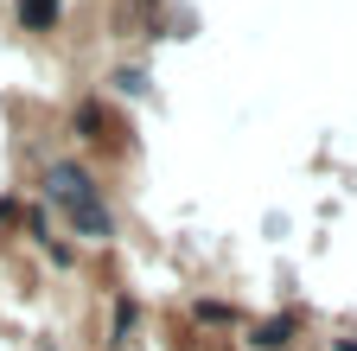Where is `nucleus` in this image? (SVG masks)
<instances>
[{
    "label": "nucleus",
    "mask_w": 357,
    "mask_h": 351,
    "mask_svg": "<svg viewBox=\"0 0 357 351\" xmlns=\"http://www.w3.org/2000/svg\"><path fill=\"white\" fill-rule=\"evenodd\" d=\"M38 186H45V204H52L83 243H115V211L102 204V179L83 160H52Z\"/></svg>",
    "instance_id": "obj_1"
},
{
    "label": "nucleus",
    "mask_w": 357,
    "mask_h": 351,
    "mask_svg": "<svg viewBox=\"0 0 357 351\" xmlns=\"http://www.w3.org/2000/svg\"><path fill=\"white\" fill-rule=\"evenodd\" d=\"M294 332H300V313H275V320H255L249 326V345L255 351H287Z\"/></svg>",
    "instance_id": "obj_2"
},
{
    "label": "nucleus",
    "mask_w": 357,
    "mask_h": 351,
    "mask_svg": "<svg viewBox=\"0 0 357 351\" xmlns=\"http://www.w3.org/2000/svg\"><path fill=\"white\" fill-rule=\"evenodd\" d=\"M58 13H64V0H13V20H20L26 32H52Z\"/></svg>",
    "instance_id": "obj_3"
},
{
    "label": "nucleus",
    "mask_w": 357,
    "mask_h": 351,
    "mask_svg": "<svg viewBox=\"0 0 357 351\" xmlns=\"http://www.w3.org/2000/svg\"><path fill=\"white\" fill-rule=\"evenodd\" d=\"M134 332H141V300L115 294V332H109V345H134Z\"/></svg>",
    "instance_id": "obj_4"
},
{
    "label": "nucleus",
    "mask_w": 357,
    "mask_h": 351,
    "mask_svg": "<svg viewBox=\"0 0 357 351\" xmlns=\"http://www.w3.org/2000/svg\"><path fill=\"white\" fill-rule=\"evenodd\" d=\"M77 135H83V141H102V103H96V96L77 103Z\"/></svg>",
    "instance_id": "obj_5"
},
{
    "label": "nucleus",
    "mask_w": 357,
    "mask_h": 351,
    "mask_svg": "<svg viewBox=\"0 0 357 351\" xmlns=\"http://www.w3.org/2000/svg\"><path fill=\"white\" fill-rule=\"evenodd\" d=\"M115 90L121 96H147V70H115Z\"/></svg>",
    "instance_id": "obj_6"
},
{
    "label": "nucleus",
    "mask_w": 357,
    "mask_h": 351,
    "mask_svg": "<svg viewBox=\"0 0 357 351\" xmlns=\"http://www.w3.org/2000/svg\"><path fill=\"white\" fill-rule=\"evenodd\" d=\"M198 320L204 326H230V306H223V300H198Z\"/></svg>",
    "instance_id": "obj_7"
},
{
    "label": "nucleus",
    "mask_w": 357,
    "mask_h": 351,
    "mask_svg": "<svg viewBox=\"0 0 357 351\" xmlns=\"http://www.w3.org/2000/svg\"><path fill=\"white\" fill-rule=\"evenodd\" d=\"M38 249H45V255H52V262H58V269H70V262H77V249H70V243H58V237H45Z\"/></svg>",
    "instance_id": "obj_8"
},
{
    "label": "nucleus",
    "mask_w": 357,
    "mask_h": 351,
    "mask_svg": "<svg viewBox=\"0 0 357 351\" xmlns=\"http://www.w3.org/2000/svg\"><path fill=\"white\" fill-rule=\"evenodd\" d=\"M20 224V198H0V230H13Z\"/></svg>",
    "instance_id": "obj_9"
},
{
    "label": "nucleus",
    "mask_w": 357,
    "mask_h": 351,
    "mask_svg": "<svg viewBox=\"0 0 357 351\" xmlns=\"http://www.w3.org/2000/svg\"><path fill=\"white\" fill-rule=\"evenodd\" d=\"M338 351H357V345H351V338H338Z\"/></svg>",
    "instance_id": "obj_10"
}]
</instances>
